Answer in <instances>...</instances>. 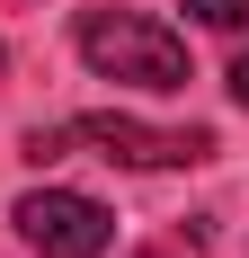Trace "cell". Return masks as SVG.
Instances as JSON below:
<instances>
[{
  "instance_id": "obj_4",
  "label": "cell",
  "mask_w": 249,
  "mask_h": 258,
  "mask_svg": "<svg viewBox=\"0 0 249 258\" xmlns=\"http://www.w3.org/2000/svg\"><path fill=\"white\" fill-rule=\"evenodd\" d=\"M205 27H249V0H187Z\"/></svg>"
},
{
  "instance_id": "obj_6",
  "label": "cell",
  "mask_w": 249,
  "mask_h": 258,
  "mask_svg": "<svg viewBox=\"0 0 249 258\" xmlns=\"http://www.w3.org/2000/svg\"><path fill=\"white\" fill-rule=\"evenodd\" d=\"M231 98L249 107V53H240V62H231Z\"/></svg>"
},
{
  "instance_id": "obj_1",
  "label": "cell",
  "mask_w": 249,
  "mask_h": 258,
  "mask_svg": "<svg viewBox=\"0 0 249 258\" xmlns=\"http://www.w3.org/2000/svg\"><path fill=\"white\" fill-rule=\"evenodd\" d=\"M80 53L98 80H125V89H187V45H178L160 18H134V9H89L80 18Z\"/></svg>"
},
{
  "instance_id": "obj_5",
  "label": "cell",
  "mask_w": 249,
  "mask_h": 258,
  "mask_svg": "<svg viewBox=\"0 0 249 258\" xmlns=\"http://www.w3.org/2000/svg\"><path fill=\"white\" fill-rule=\"evenodd\" d=\"M63 143H72V134H53V125H36V134H27V160H63Z\"/></svg>"
},
{
  "instance_id": "obj_3",
  "label": "cell",
  "mask_w": 249,
  "mask_h": 258,
  "mask_svg": "<svg viewBox=\"0 0 249 258\" xmlns=\"http://www.w3.org/2000/svg\"><path fill=\"white\" fill-rule=\"evenodd\" d=\"M80 143H98L107 160H134V169H178V160H205L214 152V134H160V125H143V116H116V107H98V116H80Z\"/></svg>"
},
{
  "instance_id": "obj_2",
  "label": "cell",
  "mask_w": 249,
  "mask_h": 258,
  "mask_svg": "<svg viewBox=\"0 0 249 258\" xmlns=\"http://www.w3.org/2000/svg\"><path fill=\"white\" fill-rule=\"evenodd\" d=\"M9 223H18L27 249H45V258H107L116 249V214L98 196H80V187H27Z\"/></svg>"
}]
</instances>
